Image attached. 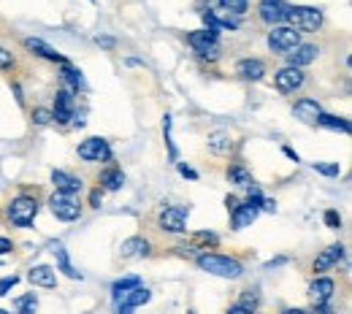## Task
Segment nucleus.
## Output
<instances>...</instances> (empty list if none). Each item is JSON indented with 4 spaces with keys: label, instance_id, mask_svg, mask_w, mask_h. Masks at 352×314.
Wrapping results in <instances>:
<instances>
[{
    "label": "nucleus",
    "instance_id": "f257e3e1",
    "mask_svg": "<svg viewBox=\"0 0 352 314\" xmlns=\"http://www.w3.org/2000/svg\"><path fill=\"white\" fill-rule=\"evenodd\" d=\"M38 212H41L38 192H36V195H33V192H19V195H14V198L8 201V206H6V220L14 225V227H30V225L36 223Z\"/></svg>",
    "mask_w": 352,
    "mask_h": 314
},
{
    "label": "nucleus",
    "instance_id": "f03ea898",
    "mask_svg": "<svg viewBox=\"0 0 352 314\" xmlns=\"http://www.w3.org/2000/svg\"><path fill=\"white\" fill-rule=\"evenodd\" d=\"M195 266L212 276H220V279H241L244 276V263L239 258H230V255H220V252H201L195 258Z\"/></svg>",
    "mask_w": 352,
    "mask_h": 314
},
{
    "label": "nucleus",
    "instance_id": "7ed1b4c3",
    "mask_svg": "<svg viewBox=\"0 0 352 314\" xmlns=\"http://www.w3.org/2000/svg\"><path fill=\"white\" fill-rule=\"evenodd\" d=\"M325 22V14L317 5H287L285 25H290L298 33H317Z\"/></svg>",
    "mask_w": 352,
    "mask_h": 314
},
{
    "label": "nucleus",
    "instance_id": "20e7f679",
    "mask_svg": "<svg viewBox=\"0 0 352 314\" xmlns=\"http://www.w3.org/2000/svg\"><path fill=\"white\" fill-rule=\"evenodd\" d=\"M46 206H49L52 217L60 220V223H76L82 217V212H85L79 195H68V192H57V190L49 195Z\"/></svg>",
    "mask_w": 352,
    "mask_h": 314
},
{
    "label": "nucleus",
    "instance_id": "39448f33",
    "mask_svg": "<svg viewBox=\"0 0 352 314\" xmlns=\"http://www.w3.org/2000/svg\"><path fill=\"white\" fill-rule=\"evenodd\" d=\"M187 46L190 49H195V54L201 57V60H220V30H206V27H201V30H192V33H187Z\"/></svg>",
    "mask_w": 352,
    "mask_h": 314
},
{
    "label": "nucleus",
    "instance_id": "423d86ee",
    "mask_svg": "<svg viewBox=\"0 0 352 314\" xmlns=\"http://www.w3.org/2000/svg\"><path fill=\"white\" fill-rule=\"evenodd\" d=\"M76 155H79V160H85V163H111V160H114L111 144H109L106 138H100V135L85 138V141L76 146Z\"/></svg>",
    "mask_w": 352,
    "mask_h": 314
},
{
    "label": "nucleus",
    "instance_id": "0eeeda50",
    "mask_svg": "<svg viewBox=\"0 0 352 314\" xmlns=\"http://www.w3.org/2000/svg\"><path fill=\"white\" fill-rule=\"evenodd\" d=\"M265 44H268V49H271L274 54H287V52H293L296 46L301 44V33L293 30L290 25H276V27L268 30Z\"/></svg>",
    "mask_w": 352,
    "mask_h": 314
},
{
    "label": "nucleus",
    "instance_id": "6e6552de",
    "mask_svg": "<svg viewBox=\"0 0 352 314\" xmlns=\"http://www.w3.org/2000/svg\"><path fill=\"white\" fill-rule=\"evenodd\" d=\"M76 117V95L65 87L54 92V103H52V120L60 125V128H68Z\"/></svg>",
    "mask_w": 352,
    "mask_h": 314
},
{
    "label": "nucleus",
    "instance_id": "1a4fd4ad",
    "mask_svg": "<svg viewBox=\"0 0 352 314\" xmlns=\"http://www.w3.org/2000/svg\"><path fill=\"white\" fill-rule=\"evenodd\" d=\"M187 220H190V206H166L160 214H157V227L163 233H171V236H182L187 230Z\"/></svg>",
    "mask_w": 352,
    "mask_h": 314
},
{
    "label": "nucleus",
    "instance_id": "9d476101",
    "mask_svg": "<svg viewBox=\"0 0 352 314\" xmlns=\"http://www.w3.org/2000/svg\"><path fill=\"white\" fill-rule=\"evenodd\" d=\"M307 85V74L304 68H293V65H285L274 74V87L282 95H296L298 90H304Z\"/></svg>",
    "mask_w": 352,
    "mask_h": 314
},
{
    "label": "nucleus",
    "instance_id": "9b49d317",
    "mask_svg": "<svg viewBox=\"0 0 352 314\" xmlns=\"http://www.w3.org/2000/svg\"><path fill=\"white\" fill-rule=\"evenodd\" d=\"M22 46L33 54V57H41L46 63H54V65H68V57L65 54H60L54 46L44 41V38H36V36H28V38H22Z\"/></svg>",
    "mask_w": 352,
    "mask_h": 314
},
{
    "label": "nucleus",
    "instance_id": "f8f14e48",
    "mask_svg": "<svg viewBox=\"0 0 352 314\" xmlns=\"http://www.w3.org/2000/svg\"><path fill=\"white\" fill-rule=\"evenodd\" d=\"M342 260H344V244H331L328 249H322L311 260V271H314V276H325L331 269H336Z\"/></svg>",
    "mask_w": 352,
    "mask_h": 314
},
{
    "label": "nucleus",
    "instance_id": "ddd939ff",
    "mask_svg": "<svg viewBox=\"0 0 352 314\" xmlns=\"http://www.w3.org/2000/svg\"><path fill=\"white\" fill-rule=\"evenodd\" d=\"M285 16H287V3L285 0H261L258 3V19L268 27L285 25Z\"/></svg>",
    "mask_w": 352,
    "mask_h": 314
},
{
    "label": "nucleus",
    "instance_id": "4468645a",
    "mask_svg": "<svg viewBox=\"0 0 352 314\" xmlns=\"http://www.w3.org/2000/svg\"><path fill=\"white\" fill-rule=\"evenodd\" d=\"M307 293H309L311 306H317V304H331L333 295H336V282H333L331 276H314Z\"/></svg>",
    "mask_w": 352,
    "mask_h": 314
},
{
    "label": "nucleus",
    "instance_id": "2eb2a0df",
    "mask_svg": "<svg viewBox=\"0 0 352 314\" xmlns=\"http://www.w3.org/2000/svg\"><path fill=\"white\" fill-rule=\"evenodd\" d=\"M120 255H122V260H144V258L152 255V244L144 236H131V238L122 241Z\"/></svg>",
    "mask_w": 352,
    "mask_h": 314
},
{
    "label": "nucleus",
    "instance_id": "dca6fc26",
    "mask_svg": "<svg viewBox=\"0 0 352 314\" xmlns=\"http://www.w3.org/2000/svg\"><path fill=\"white\" fill-rule=\"evenodd\" d=\"M52 184L57 192H68V195H79L85 190V179L71 174V171H63V168H54L52 171Z\"/></svg>",
    "mask_w": 352,
    "mask_h": 314
},
{
    "label": "nucleus",
    "instance_id": "f3484780",
    "mask_svg": "<svg viewBox=\"0 0 352 314\" xmlns=\"http://www.w3.org/2000/svg\"><path fill=\"white\" fill-rule=\"evenodd\" d=\"M317 57H320V46H317V44H304V41L296 46L293 52H287V54H285L287 65H293V68H307V65H311Z\"/></svg>",
    "mask_w": 352,
    "mask_h": 314
},
{
    "label": "nucleus",
    "instance_id": "a211bd4d",
    "mask_svg": "<svg viewBox=\"0 0 352 314\" xmlns=\"http://www.w3.org/2000/svg\"><path fill=\"white\" fill-rule=\"evenodd\" d=\"M236 76L244 82H261L265 76V63L258 57H241L236 63Z\"/></svg>",
    "mask_w": 352,
    "mask_h": 314
},
{
    "label": "nucleus",
    "instance_id": "6ab92c4d",
    "mask_svg": "<svg viewBox=\"0 0 352 314\" xmlns=\"http://www.w3.org/2000/svg\"><path fill=\"white\" fill-rule=\"evenodd\" d=\"M98 187L103 190V192H117V190H122L125 187V171L120 168V166H106L100 174H98Z\"/></svg>",
    "mask_w": 352,
    "mask_h": 314
},
{
    "label": "nucleus",
    "instance_id": "aec40b11",
    "mask_svg": "<svg viewBox=\"0 0 352 314\" xmlns=\"http://www.w3.org/2000/svg\"><path fill=\"white\" fill-rule=\"evenodd\" d=\"M293 114H296L304 125H314V122H317V117L322 114V106H320L314 98H298V100H296V106H293Z\"/></svg>",
    "mask_w": 352,
    "mask_h": 314
},
{
    "label": "nucleus",
    "instance_id": "412c9836",
    "mask_svg": "<svg viewBox=\"0 0 352 314\" xmlns=\"http://www.w3.org/2000/svg\"><path fill=\"white\" fill-rule=\"evenodd\" d=\"M60 79H63V87L71 90L74 95L76 92H85L87 90V82H85V74L76 68V65H60Z\"/></svg>",
    "mask_w": 352,
    "mask_h": 314
},
{
    "label": "nucleus",
    "instance_id": "4be33fe9",
    "mask_svg": "<svg viewBox=\"0 0 352 314\" xmlns=\"http://www.w3.org/2000/svg\"><path fill=\"white\" fill-rule=\"evenodd\" d=\"M28 279H30L36 287H41V290H54V287H57V271L52 269V266H46V263L33 266L30 273H28Z\"/></svg>",
    "mask_w": 352,
    "mask_h": 314
},
{
    "label": "nucleus",
    "instance_id": "5701e85b",
    "mask_svg": "<svg viewBox=\"0 0 352 314\" xmlns=\"http://www.w3.org/2000/svg\"><path fill=\"white\" fill-rule=\"evenodd\" d=\"M258 209H252L247 201H241L233 212H230V225H233V230H244V227H250V225L258 220Z\"/></svg>",
    "mask_w": 352,
    "mask_h": 314
},
{
    "label": "nucleus",
    "instance_id": "b1692460",
    "mask_svg": "<svg viewBox=\"0 0 352 314\" xmlns=\"http://www.w3.org/2000/svg\"><path fill=\"white\" fill-rule=\"evenodd\" d=\"M135 287H141V276H135V273L122 276V279H117V282L111 284V304H114V309L125 301V295H128L131 290H135Z\"/></svg>",
    "mask_w": 352,
    "mask_h": 314
},
{
    "label": "nucleus",
    "instance_id": "393cba45",
    "mask_svg": "<svg viewBox=\"0 0 352 314\" xmlns=\"http://www.w3.org/2000/svg\"><path fill=\"white\" fill-rule=\"evenodd\" d=\"M52 252H54V263H57V271H63L68 279H79V282L85 279V276H82V271H76V266L71 263V258H68V249H65L63 244H54V247H52Z\"/></svg>",
    "mask_w": 352,
    "mask_h": 314
},
{
    "label": "nucleus",
    "instance_id": "a878e982",
    "mask_svg": "<svg viewBox=\"0 0 352 314\" xmlns=\"http://www.w3.org/2000/svg\"><path fill=\"white\" fill-rule=\"evenodd\" d=\"M206 146H209L212 155L222 157V155H230L233 152V138H230L228 131H214V133H209V138H206Z\"/></svg>",
    "mask_w": 352,
    "mask_h": 314
},
{
    "label": "nucleus",
    "instance_id": "bb28decb",
    "mask_svg": "<svg viewBox=\"0 0 352 314\" xmlns=\"http://www.w3.org/2000/svg\"><path fill=\"white\" fill-rule=\"evenodd\" d=\"M314 125H320V128H325V131H333V133H344V135H350V131H352L347 117H336V114H325V111L317 117Z\"/></svg>",
    "mask_w": 352,
    "mask_h": 314
},
{
    "label": "nucleus",
    "instance_id": "cd10ccee",
    "mask_svg": "<svg viewBox=\"0 0 352 314\" xmlns=\"http://www.w3.org/2000/svg\"><path fill=\"white\" fill-rule=\"evenodd\" d=\"M228 181L233 184V187H241V190H247V187H252L255 181H252V174H250V168L244 166V163H233V166H228Z\"/></svg>",
    "mask_w": 352,
    "mask_h": 314
},
{
    "label": "nucleus",
    "instance_id": "c85d7f7f",
    "mask_svg": "<svg viewBox=\"0 0 352 314\" xmlns=\"http://www.w3.org/2000/svg\"><path fill=\"white\" fill-rule=\"evenodd\" d=\"M217 247H220V236L214 230H198V233H192V249L209 252V249H217Z\"/></svg>",
    "mask_w": 352,
    "mask_h": 314
},
{
    "label": "nucleus",
    "instance_id": "c756f323",
    "mask_svg": "<svg viewBox=\"0 0 352 314\" xmlns=\"http://www.w3.org/2000/svg\"><path fill=\"white\" fill-rule=\"evenodd\" d=\"M152 301V290L149 287H135V290H131L128 295H125V301L120 304V306H128V309H138V306H146Z\"/></svg>",
    "mask_w": 352,
    "mask_h": 314
},
{
    "label": "nucleus",
    "instance_id": "7c9ffc66",
    "mask_svg": "<svg viewBox=\"0 0 352 314\" xmlns=\"http://www.w3.org/2000/svg\"><path fill=\"white\" fill-rule=\"evenodd\" d=\"M174 120H171V114H166L163 117V138H166V146H168V157H171V163H179V149H176L174 144Z\"/></svg>",
    "mask_w": 352,
    "mask_h": 314
},
{
    "label": "nucleus",
    "instance_id": "2f4dec72",
    "mask_svg": "<svg viewBox=\"0 0 352 314\" xmlns=\"http://www.w3.org/2000/svg\"><path fill=\"white\" fill-rule=\"evenodd\" d=\"M14 309H16V314H36V309H38V295H36V293L19 295V298L14 301Z\"/></svg>",
    "mask_w": 352,
    "mask_h": 314
},
{
    "label": "nucleus",
    "instance_id": "473e14b6",
    "mask_svg": "<svg viewBox=\"0 0 352 314\" xmlns=\"http://www.w3.org/2000/svg\"><path fill=\"white\" fill-rule=\"evenodd\" d=\"M220 8L230 16H244L250 11V0H220Z\"/></svg>",
    "mask_w": 352,
    "mask_h": 314
},
{
    "label": "nucleus",
    "instance_id": "72a5a7b5",
    "mask_svg": "<svg viewBox=\"0 0 352 314\" xmlns=\"http://www.w3.org/2000/svg\"><path fill=\"white\" fill-rule=\"evenodd\" d=\"M30 122H33L36 128H49V125H54V120H52V109L36 106V109L30 111Z\"/></svg>",
    "mask_w": 352,
    "mask_h": 314
},
{
    "label": "nucleus",
    "instance_id": "f704fd0d",
    "mask_svg": "<svg viewBox=\"0 0 352 314\" xmlns=\"http://www.w3.org/2000/svg\"><path fill=\"white\" fill-rule=\"evenodd\" d=\"M239 306H244V309H250V312H258V306H261V293H258V287L244 290L241 298H239Z\"/></svg>",
    "mask_w": 352,
    "mask_h": 314
},
{
    "label": "nucleus",
    "instance_id": "c9c22d12",
    "mask_svg": "<svg viewBox=\"0 0 352 314\" xmlns=\"http://www.w3.org/2000/svg\"><path fill=\"white\" fill-rule=\"evenodd\" d=\"M16 71V57L11 49L0 46V74H14Z\"/></svg>",
    "mask_w": 352,
    "mask_h": 314
},
{
    "label": "nucleus",
    "instance_id": "e433bc0d",
    "mask_svg": "<svg viewBox=\"0 0 352 314\" xmlns=\"http://www.w3.org/2000/svg\"><path fill=\"white\" fill-rule=\"evenodd\" d=\"M311 168H314L320 177H328V179H336V177L342 174V166H339V163H314Z\"/></svg>",
    "mask_w": 352,
    "mask_h": 314
},
{
    "label": "nucleus",
    "instance_id": "4c0bfd02",
    "mask_svg": "<svg viewBox=\"0 0 352 314\" xmlns=\"http://www.w3.org/2000/svg\"><path fill=\"white\" fill-rule=\"evenodd\" d=\"M322 220H325V225H328L331 230H339V227H342V214H339L336 209H325Z\"/></svg>",
    "mask_w": 352,
    "mask_h": 314
},
{
    "label": "nucleus",
    "instance_id": "58836bf2",
    "mask_svg": "<svg viewBox=\"0 0 352 314\" xmlns=\"http://www.w3.org/2000/svg\"><path fill=\"white\" fill-rule=\"evenodd\" d=\"M176 171H179V177H182V179H190V181L201 179V174H198L192 166H187V163H176Z\"/></svg>",
    "mask_w": 352,
    "mask_h": 314
},
{
    "label": "nucleus",
    "instance_id": "ea45409f",
    "mask_svg": "<svg viewBox=\"0 0 352 314\" xmlns=\"http://www.w3.org/2000/svg\"><path fill=\"white\" fill-rule=\"evenodd\" d=\"M19 284V273H11V276H3L0 279V298L8 295V290H14Z\"/></svg>",
    "mask_w": 352,
    "mask_h": 314
},
{
    "label": "nucleus",
    "instance_id": "a19ab883",
    "mask_svg": "<svg viewBox=\"0 0 352 314\" xmlns=\"http://www.w3.org/2000/svg\"><path fill=\"white\" fill-rule=\"evenodd\" d=\"M100 206H103V190L95 187V190L89 192V209H100Z\"/></svg>",
    "mask_w": 352,
    "mask_h": 314
},
{
    "label": "nucleus",
    "instance_id": "79ce46f5",
    "mask_svg": "<svg viewBox=\"0 0 352 314\" xmlns=\"http://www.w3.org/2000/svg\"><path fill=\"white\" fill-rule=\"evenodd\" d=\"M8 252H14V241L8 236H0V258L8 255Z\"/></svg>",
    "mask_w": 352,
    "mask_h": 314
},
{
    "label": "nucleus",
    "instance_id": "37998d69",
    "mask_svg": "<svg viewBox=\"0 0 352 314\" xmlns=\"http://www.w3.org/2000/svg\"><path fill=\"white\" fill-rule=\"evenodd\" d=\"M309 314H336V309H333L331 304H317V306H311Z\"/></svg>",
    "mask_w": 352,
    "mask_h": 314
},
{
    "label": "nucleus",
    "instance_id": "c03bdc74",
    "mask_svg": "<svg viewBox=\"0 0 352 314\" xmlns=\"http://www.w3.org/2000/svg\"><path fill=\"white\" fill-rule=\"evenodd\" d=\"M285 263H287V258H285V255H282V258H274V260H268V263H265V271L279 269V266H285Z\"/></svg>",
    "mask_w": 352,
    "mask_h": 314
},
{
    "label": "nucleus",
    "instance_id": "a18cd8bd",
    "mask_svg": "<svg viewBox=\"0 0 352 314\" xmlns=\"http://www.w3.org/2000/svg\"><path fill=\"white\" fill-rule=\"evenodd\" d=\"M95 44L106 46V49H114V46H117V41H114V38H109V36H98V38H95Z\"/></svg>",
    "mask_w": 352,
    "mask_h": 314
},
{
    "label": "nucleus",
    "instance_id": "49530a36",
    "mask_svg": "<svg viewBox=\"0 0 352 314\" xmlns=\"http://www.w3.org/2000/svg\"><path fill=\"white\" fill-rule=\"evenodd\" d=\"M261 212H268V214H274V212H276V201H271V198H263V203H261Z\"/></svg>",
    "mask_w": 352,
    "mask_h": 314
},
{
    "label": "nucleus",
    "instance_id": "de8ad7c7",
    "mask_svg": "<svg viewBox=\"0 0 352 314\" xmlns=\"http://www.w3.org/2000/svg\"><path fill=\"white\" fill-rule=\"evenodd\" d=\"M239 203H241V201H239L236 195H228V198H225V209H228V214H230V212H233Z\"/></svg>",
    "mask_w": 352,
    "mask_h": 314
},
{
    "label": "nucleus",
    "instance_id": "09e8293b",
    "mask_svg": "<svg viewBox=\"0 0 352 314\" xmlns=\"http://www.w3.org/2000/svg\"><path fill=\"white\" fill-rule=\"evenodd\" d=\"M282 152H285V157H290L293 163H301V157H298V152H296V149H290V146H282Z\"/></svg>",
    "mask_w": 352,
    "mask_h": 314
},
{
    "label": "nucleus",
    "instance_id": "8fccbe9b",
    "mask_svg": "<svg viewBox=\"0 0 352 314\" xmlns=\"http://www.w3.org/2000/svg\"><path fill=\"white\" fill-rule=\"evenodd\" d=\"M225 314H258V312H250V309H244V306H239V304H233V306H230V309H228V312Z\"/></svg>",
    "mask_w": 352,
    "mask_h": 314
},
{
    "label": "nucleus",
    "instance_id": "3c124183",
    "mask_svg": "<svg viewBox=\"0 0 352 314\" xmlns=\"http://www.w3.org/2000/svg\"><path fill=\"white\" fill-rule=\"evenodd\" d=\"M279 314H309L307 309H298V306H290V309H282Z\"/></svg>",
    "mask_w": 352,
    "mask_h": 314
},
{
    "label": "nucleus",
    "instance_id": "603ef678",
    "mask_svg": "<svg viewBox=\"0 0 352 314\" xmlns=\"http://www.w3.org/2000/svg\"><path fill=\"white\" fill-rule=\"evenodd\" d=\"M0 314H8V312H6V309H0Z\"/></svg>",
    "mask_w": 352,
    "mask_h": 314
}]
</instances>
